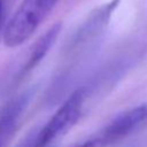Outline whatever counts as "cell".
Returning <instances> with one entry per match:
<instances>
[{"instance_id":"7a4b0ae2","label":"cell","mask_w":147,"mask_h":147,"mask_svg":"<svg viewBox=\"0 0 147 147\" xmlns=\"http://www.w3.org/2000/svg\"><path fill=\"white\" fill-rule=\"evenodd\" d=\"M86 99L87 92L85 86L76 88L49 121L31 137L30 147H49L57 138L68 132L79 119Z\"/></svg>"},{"instance_id":"5b68a950","label":"cell","mask_w":147,"mask_h":147,"mask_svg":"<svg viewBox=\"0 0 147 147\" xmlns=\"http://www.w3.org/2000/svg\"><path fill=\"white\" fill-rule=\"evenodd\" d=\"M60 31H61V24L56 23V24L52 25L42 36L39 37V39L30 47V49L26 54V59L22 63L18 71H16L15 76H14L13 84H16L21 79H23L29 72H31L42 61V59L49 52V49L52 48L56 38L59 37Z\"/></svg>"},{"instance_id":"ba28073f","label":"cell","mask_w":147,"mask_h":147,"mask_svg":"<svg viewBox=\"0 0 147 147\" xmlns=\"http://www.w3.org/2000/svg\"><path fill=\"white\" fill-rule=\"evenodd\" d=\"M124 147H138L136 144H130V145H126V146H124Z\"/></svg>"},{"instance_id":"52a82bcc","label":"cell","mask_w":147,"mask_h":147,"mask_svg":"<svg viewBox=\"0 0 147 147\" xmlns=\"http://www.w3.org/2000/svg\"><path fill=\"white\" fill-rule=\"evenodd\" d=\"M3 6H5V0H0V23L2 20V15H3Z\"/></svg>"},{"instance_id":"3957f363","label":"cell","mask_w":147,"mask_h":147,"mask_svg":"<svg viewBox=\"0 0 147 147\" xmlns=\"http://www.w3.org/2000/svg\"><path fill=\"white\" fill-rule=\"evenodd\" d=\"M119 0H110L95 8L74 33L67 47V55L72 60L88 54L105 33Z\"/></svg>"},{"instance_id":"277c9868","label":"cell","mask_w":147,"mask_h":147,"mask_svg":"<svg viewBox=\"0 0 147 147\" xmlns=\"http://www.w3.org/2000/svg\"><path fill=\"white\" fill-rule=\"evenodd\" d=\"M32 95L33 90L29 88L0 107V147H7L9 144Z\"/></svg>"},{"instance_id":"6da1fadb","label":"cell","mask_w":147,"mask_h":147,"mask_svg":"<svg viewBox=\"0 0 147 147\" xmlns=\"http://www.w3.org/2000/svg\"><path fill=\"white\" fill-rule=\"evenodd\" d=\"M59 0H23L13 14L3 32L7 47H16L25 42L52 11Z\"/></svg>"},{"instance_id":"8992f818","label":"cell","mask_w":147,"mask_h":147,"mask_svg":"<svg viewBox=\"0 0 147 147\" xmlns=\"http://www.w3.org/2000/svg\"><path fill=\"white\" fill-rule=\"evenodd\" d=\"M72 147H105L103 144L101 142V140L96 137L95 133H93L92 136H90L88 138H86L85 140L76 144Z\"/></svg>"}]
</instances>
